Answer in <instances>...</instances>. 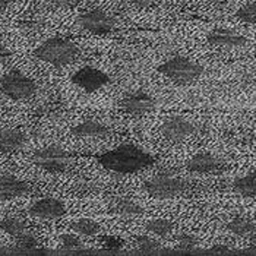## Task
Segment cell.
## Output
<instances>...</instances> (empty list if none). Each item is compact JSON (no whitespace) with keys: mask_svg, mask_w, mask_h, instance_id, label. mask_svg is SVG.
<instances>
[{"mask_svg":"<svg viewBox=\"0 0 256 256\" xmlns=\"http://www.w3.org/2000/svg\"><path fill=\"white\" fill-rule=\"evenodd\" d=\"M97 162L102 168L118 173L132 174L154 166L156 158L145 150L132 144H123L118 148L97 156Z\"/></svg>","mask_w":256,"mask_h":256,"instance_id":"1","label":"cell"},{"mask_svg":"<svg viewBox=\"0 0 256 256\" xmlns=\"http://www.w3.org/2000/svg\"><path fill=\"white\" fill-rule=\"evenodd\" d=\"M79 47L70 40L52 37L34 50V58L50 63L54 68H63L78 59Z\"/></svg>","mask_w":256,"mask_h":256,"instance_id":"2","label":"cell"},{"mask_svg":"<svg viewBox=\"0 0 256 256\" xmlns=\"http://www.w3.org/2000/svg\"><path fill=\"white\" fill-rule=\"evenodd\" d=\"M157 70L167 79H170L173 84L180 86L196 82L204 74V68L199 63L183 56H173L166 60L158 66Z\"/></svg>","mask_w":256,"mask_h":256,"instance_id":"3","label":"cell"},{"mask_svg":"<svg viewBox=\"0 0 256 256\" xmlns=\"http://www.w3.org/2000/svg\"><path fill=\"white\" fill-rule=\"evenodd\" d=\"M189 188V183L183 178H176L172 173H160L158 176L148 180L144 184V189L148 195L156 199H172L184 194Z\"/></svg>","mask_w":256,"mask_h":256,"instance_id":"4","label":"cell"},{"mask_svg":"<svg viewBox=\"0 0 256 256\" xmlns=\"http://www.w3.org/2000/svg\"><path fill=\"white\" fill-rule=\"evenodd\" d=\"M0 92L14 100L31 98L37 92V84L20 72H9L0 76Z\"/></svg>","mask_w":256,"mask_h":256,"instance_id":"5","label":"cell"},{"mask_svg":"<svg viewBox=\"0 0 256 256\" xmlns=\"http://www.w3.org/2000/svg\"><path fill=\"white\" fill-rule=\"evenodd\" d=\"M70 157L72 156L59 145H48L34 152L32 162L48 173H63L69 166Z\"/></svg>","mask_w":256,"mask_h":256,"instance_id":"6","label":"cell"},{"mask_svg":"<svg viewBox=\"0 0 256 256\" xmlns=\"http://www.w3.org/2000/svg\"><path fill=\"white\" fill-rule=\"evenodd\" d=\"M78 25L94 36H106L114 30L116 20L101 9H91L79 16Z\"/></svg>","mask_w":256,"mask_h":256,"instance_id":"7","label":"cell"},{"mask_svg":"<svg viewBox=\"0 0 256 256\" xmlns=\"http://www.w3.org/2000/svg\"><path fill=\"white\" fill-rule=\"evenodd\" d=\"M70 80L76 86L82 88L85 92H96L102 86L110 84V76L97 68L85 66V68H80L79 70H76L72 75Z\"/></svg>","mask_w":256,"mask_h":256,"instance_id":"8","label":"cell"},{"mask_svg":"<svg viewBox=\"0 0 256 256\" xmlns=\"http://www.w3.org/2000/svg\"><path fill=\"white\" fill-rule=\"evenodd\" d=\"M120 108L130 116H145L157 108V101L146 91L138 90L122 100Z\"/></svg>","mask_w":256,"mask_h":256,"instance_id":"9","label":"cell"},{"mask_svg":"<svg viewBox=\"0 0 256 256\" xmlns=\"http://www.w3.org/2000/svg\"><path fill=\"white\" fill-rule=\"evenodd\" d=\"M161 135L170 142H180L192 134H195V126L183 118H170L161 124Z\"/></svg>","mask_w":256,"mask_h":256,"instance_id":"10","label":"cell"},{"mask_svg":"<svg viewBox=\"0 0 256 256\" xmlns=\"http://www.w3.org/2000/svg\"><path fill=\"white\" fill-rule=\"evenodd\" d=\"M30 216L36 218H42V220H56V218L63 217L66 214V206L64 204L54 199V198H44L40 199L36 204L31 205L28 210Z\"/></svg>","mask_w":256,"mask_h":256,"instance_id":"11","label":"cell"},{"mask_svg":"<svg viewBox=\"0 0 256 256\" xmlns=\"http://www.w3.org/2000/svg\"><path fill=\"white\" fill-rule=\"evenodd\" d=\"M206 41L216 47H227V48H238L248 44V38L228 28H214L206 34Z\"/></svg>","mask_w":256,"mask_h":256,"instance_id":"12","label":"cell"},{"mask_svg":"<svg viewBox=\"0 0 256 256\" xmlns=\"http://www.w3.org/2000/svg\"><path fill=\"white\" fill-rule=\"evenodd\" d=\"M31 190V186L12 174L0 176V199H15L24 196Z\"/></svg>","mask_w":256,"mask_h":256,"instance_id":"13","label":"cell"},{"mask_svg":"<svg viewBox=\"0 0 256 256\" xmlns=\"http://www.w3.org/2000/svg\"><path fill=\"white\" fill-rule=\"evenodd\" d=\"M186 167L192 173L206 174V173H214V172L220 170L221 162L217 157H214L210 152H199L188 161Z\"/></svg>","mask_w":256,"mask_h":256,"instance_id":"14","label":"cell"},{"mask_svg":"<svg viewBox=\"0 0 256 256\" xmlns=\"http://www.w3.org/2000/svg\"><path fill=\"white\" fill-rule=\"evenodd\" d=\"M26 142L25 134L20 129H0V152L12 154L20 150Z\"/></svg>","mask_w":256,"mask_h":256,"instance_id":"15","label":"cell"},{"mask_svg":"<svg viewBox=\"0 0 256 256\" xmlns=\"http://www.w3.org/2000/svg\"><path fill=\"white\" fill-rule=\"evenodd\" d=\"M74 135L79 138H97L110 134V128L97 120H85L72 129Z\"/></svg>","mask_w":256,"mask_h":256,"instance_id":"16","label":"cell"},{"mask_svg":"<svg viewBox=\"0 0 256 256\" xmlns=\"http://www.w3.org/2000/svg\"><path fill=\"white\" fill-rule=\"evenodd\" d=\"M233 189L238 195L246 198L256 196V168L254 172L248 173L246 176L237 178L233 182Z\"/></svg>","mask_w":256,"mask_h":256,"instance_id":"17","label":"cell"},{"mask_svg":"<svg viewBox=\"0 0 256 256\" xmlns=\"http://www.w3.org/2000/svg\"><path fill=\"white\" fill-rule=\"evenodd\" d=\"M112 208L113 211H116L118 214L124 216V217H136L144 212V208L139 204L128 198H116L112 204Z\"/></svg>","mask_w":256,"mask_h":256,"instance_id":"18","label":"cell"},{"mask_svg":"<svg viewBox=\"0 0 256 256\" xmlns=\"http://www.w3.org/2000/svg\"><path fill=\"white\" fill-rule=\"evenodd\" d=\"M227 228L230 230V233L238 237H249L256 232L255 224L244 217H234L233 220H230Z\"/></svg>","mask_w":256,"mask_h":256,"instance_id":"19","label":"cell"},{"mask_svg":"<svg viewBox=\"0 0 256 256\" xmlns=\"http://www.w3.org/2000/svg\"><path fill=\"white\" fill-rule=\"evenodd\" d=\"M70 228L74 230V233L85 237H94L101 233V226L90 218H80V220L74 221L70 224Z\"/></svg>","mask_w":256,"mask_h":256,"instance_id":"20","label":"cell"},{"mask_svg":"<svg viewBox=\"0 0 256 256\" xmlns=\"http://www.w3.org/2000/svg\"><path fill=\"white\" fill-rule=\"evenodd\" d=\"M146 230L158 237H167L173 232V222L166 218H156L146 222Z\"/></svg>","mask_w":256,"mask_h":256,"instance_id":"21","label":"cell"},{"mask_svg":"<svg viewBox=\"0 0 256 256\" xmlns=\"http://www.w3.org/2000/svg\"><path fill=\"white\" fill-rule=\"evenodd\" d=\"M0 228H2L6 234H9L10 237L16 238V237H20L22 233H25L26 224H25L22 220H20V218H4V220L0 221Z\"/></svg>","mask_w":256,"mask_h":256,"instance_id":"22","label":"cell"},{"mask_svg":"<svg viewBox=\"0 0 256 256\" xmlns=\"http://www.w3.org/2000/svg\"><path fill=\"white\" fill-rule=\"evenodd\" d=\"M237 20L249 24V25H256V3H248L242 6L236 12Z\"/></svg>","mask_w":256,"mask_h":256,"instance_id":"23","label":"cell"},{"mask_svg":"<svg viewBox=\"0 0 256 256\" xmlns=\"http://www.w3.org/2000/svg\"><path fill=\"white\" fill-rule=\"evenodd\" d=\"M37 246H38V240L31 233H22L20 237H16V249L20 250H32Z\"/></svg>","mask_w":256,"mask_h":256,"instance_id":"24","label":"cell"},{"mask_svg":"<svg viewBox=\"0 0 256 256\" xmlns=\"http://www.w3.org/2000/svg\"><path fill=\"white\" fill-rule=\"evenodd\" d=\"M136 244H138L139 250L142 252H156L160 249V243L156 238L146 236V234H139L136 236Z\"/></svg>","mask_w":256,"mask_h":256,"instance_id":"25","label":"cell"},{"mask_svg":"<svg viewBox=\"0 0 256 256\" xmlns=\"http://www.w3.org/2000/svg\"><path fill=\"white\" fill-rule=\"evenodd\" d=\"M60 243H62V248L68 249V250H79L84 248L80 238L76 234H63L60 236Z\"/></svg>","mask_w":256,"mask_h":256,"instance_id":"26","label":"cell"},{"mask_svg":"<svg viewBox=\"0 0 256 256\" xmlns=\"http://www.w3.org/2000/svg\"><path fill=\"white\" fill-rule=\"evenodd\" d=\"M178 248L183 250H192L198 246V238L192 234H180L178 237Z\"/></svg>","mask_w":256,"mask_h":256,"instance_id":"27","label":"cell"},{"mask_svg":"<svg viewBox=\"0 0 256 256\" xmlns=\"http://www.w3.org/2000/svg\"><path fill=\"white\" fill-rule=\"evenodd\" d=\"M102 246L107 250H120L123 248V240L116 236H107L104 238Z\"/></svg>","mask_w":256,"mask_h":256,"instance_id":"28","label":"cell"},{"mask_svg":"<svg viewBox=\"0 0 256 256\" xmlns=\"http://www.w3.org/2000/svg\"><path fill=\"white\" fill-rule=\"evenodd\" d=\"M52 4L59 6V8H70L78 3V0H48Z\"/></svg>","mask_w":256,"mask_h":256,"instance_id":"29","label":"cell"},{"mask_svg":"<svg viewBox=\"0 0 256 256\" xmlns=\"http://www.w3.org/2000/svg\"><path fill=\"white\" fill-rule=\"evenodd\" d=\"M9 58H12V52L4 44L0 42V63L4 62V60H8Z\"/></svg>","mask_w":256,"mask_h":256,"instance_id":"30","label":"cell"},{"mask_svg":"<svg viewBox=\"0 0 256 256\" xmlns=\"http://www.w3.org/2000/svg\"><path fill=\"white\" fill-rule=\"evenodd\" d=\"M132 3H135L136 6L139 8H148V6H152V4H156L158 0H130Z\"/></svg>","mask_w":256,"mask_h":256,"instance_id":"31","label":"cell"},{"mask_svg":"<svg viewBox=\"0 0 256 256\" xmlns=\"http://www.w3.org/2000/svg\"><path fill=\"white\" fill-rule=\"evenodd\" d=\"M228 250L230 249L227 246H224V244H217V246L212 248V252H218V254H227Z\"/></svg>","mask_w":256,"mask_h":256,"instance_id":"32","label":"cell"},{"mask_svg":"<svg viewBox=\"0 0 256 256\" xmlns=\"http://www.w3.org/2000/svg\"><path fill=\"white\" fill-rule=\"evenodd\" d=\"M249 246H250V249L256 250V232L249 236Z\"/></svg>","mask_w":256,"mask_h":256,"instance_id":"33","label":"cell"},{"mask_svg":"<svg viewBox=\"0 0 256 256\" xmlns=\"http://www.w3.org/2000/svg\"><path fill=\"white\" fill-rule=\"evenodd\" d=\"M10 3H12V0H0V10L4 9V8H8Z\"/></svg>","mask_w":256,"mask_h":256,"instance_id":"34","label":"cell"},{"mask_svg":"<svg viewBox=\"0 0 256 256\" xmlns=\"http://www.w3.org/2000/svg\"><path fill=\"white\" fill-rule=\"evenodd\" d=\"M210 2H212V3H220V4H221V3H226L227 0H210Z\"/></svg>","mask_w":256,"mask_h":256,"instance_id":"35","label":"cell"},{"mask_svg":"<svg viewBox=\"0 0 256 256\" xmlns=\"http://www.w3.org/2000/svg\"><path fill=\"white\" fill-rule=\"evenodd\" d=\"M0 248H2V240H0Z\"/></svg>","mask_w":256,"mask_h":256,"instance_id":"36","label":"cell"}]
</instances>
